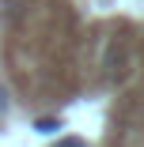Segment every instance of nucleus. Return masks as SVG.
Masks as SVG:
<instances>
[{"instance_id":"nucleus-1","label":"nucleus","mask_w":144,"mask_h":147,"mask_svg":"<svg viewBox=\"0 0 144 147\" xmlns=\"http://www.w3.org/2000/svg\"><path fill=\"white\" fill-rule=\"evenodd\" d=\"M34 128H38V132H57V128H61V121H57V117H46V121H42V117H38Z\"/></svg>"},{"instance_id":"nucleus-2","label":"nucleus","mask_w":144,"mask_h":147,"mask_svg":"<svg viewBox=\"0 0 144 147\" xmlns=\"http://www.w3.org/2000/svg\"><path fill=\"white\" fill-rule=\"evenodd\" d=\"M61 147H87V143H83V140H65Z\"/></svg>"}]
</instances>
